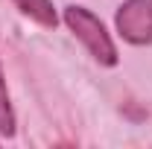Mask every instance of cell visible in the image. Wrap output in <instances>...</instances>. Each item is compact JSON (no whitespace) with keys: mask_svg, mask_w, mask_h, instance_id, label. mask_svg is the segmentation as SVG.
<instances>
[{"mask_svg":"<svg viewBox=\"0 0 152 149\" xmlns=\"http://www.w3.org/2000/svg\"><path fill=\"white\" fill-rule=\"evenodd\" d=\"M114 23L129 44H152V0H126Z\"/></svg>","mask_w":152,"mask_h":149,"instance_id":"obj_2","label":"cell"},{"mask_svg":"<svg viewBox=\"0 0 152 149\" xmlns=\"http://www.w3.org/2000/svg\"><path fill=\"white\" fill-rule=\"evenodd\" d=\"M61 18H64V23L70 26V32L88 47V53L99 64H108V67L117 64V47H114L111 35L105 32L102 20L96 18L94 12H88L85 6H67Z\"/></svg>","mask_w":152,"mask_h":149,"instance_id":"obj_1","label":"cell"},{"mask_svg":"<svg viewBox=\"0 0 152 149\" xmlns=\"http://www.w3.org/2000/svg\"><path fill=\"white\" fill-rule=\"evenodd\" d=\"M15 6H18L23 15H29L32 20H38L41 26H47V29H53L58 23V15L56 9H53V0H12Z\"/></svg>","mask_w":152,"mask_h":149,"instance_id":"obj_3","label":"cell"},{"mask_svg":"<svg viewBox=\"0 0 152 149\" xmlns=\"http://www.w3.org/2000/svg\"><path fill=\"white\" fill-rule=\"evenodd\" d=\"M0 134H3V137H12V134H15V111H12V102H9L3 67H0Z\"/></svg>","mask_w":152,"mask_h":149,"instance_id":"obj_4","label":"cell"}]
</instances>
